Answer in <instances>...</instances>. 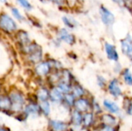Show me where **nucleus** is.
Masks as SVG:
<instances>
[{"label": "nucleus", "instance_id": "6ab92c4d", "mask_svg": "<svg viewBox=\"0 0 132 131\" xmlns=\"http://www.w3.org/2000/svg\"><path fill=\"white\" fill-rule=\"evenodd\" d=\"M83 115L81 113L73 110L71 113V123L74 127H78L82 125Z\"/></svg>", "mask_w": 132, "mask_h": 131}, {"label": "nucleus", "instance_id": "39448f33", "mask_svg": "<svg viewBox=\"0 0 132 131\" xmlns=\"http://www.w3.org/2000/svg\"><path fill=\"white\" fill-rule=\"evenodd\" d=\"M14 35L17 41V43L19 44L21 49L32 42V40L29 37L28 32L24 29H18Z\"/></svg>", "mask_w": 132, "mask_h": 131}, {"label": "nucleus", "instance_id": "f704fd0d", "mask_svg": "<svg viewBox=\"0 0 132 131\" xmlns=\"http://www.w3.org/2000/svg\"><path fill=\"white\" fill-rule=\"evenodd\" d=\"M0 131H9L8 129H6L5 127H1L0 126Z\"/></svg>", "mask_w": 132, "mask_h": 131}, {"label": "nucleus", "instance_id": "c85d7f7f", "mask_svg": "<svg viewBox=\"0 0 132 131\" xmlns=\"http://www.w3.org/2000/svg\"><path fill=\"white\" fill-rule=\"evenodd\" d=\"M106 83H107V82L104 76H97V84L101 88H103L106 85Z\"/></svg>", "mask_w": 132, "mask_h": 131}, {"label": "nucleus", "instance_id": "ddd939ff", "mask_svg": "<svg viewBox=\"0 0 132 131\" xmlns=\"http://www.w3.org/2000/svg\"><path fill=\"white\" fill-rule=\"evenodd\" d=\"M108 91L114 97H118L121 95L122 91L119 86V82L117 79L112 80L108 84Z\"/></svg>", "mask_w": 132, "mask_h": 131}, {"label": "nucleus", "instance_id": "6e6552de", "mask_svg": "<svg viewBox=\"0 0 132 131\" xmlns=\"http://www.w3.org/2000/svg\"><path fill=\"white\" fill-rule=\"evenodd\" d=\"M74 110L81 113H85L89 112L90 109V101L86 99V98H78L75 100L74 104H73Z\"/></svg>", "mask_w": 132, "mask_h": 131}, {"label": "nucleus", "instance_id": "0eeeda50", "mask_svg": "<svg viewBox=\"0 0 132 131\" xmlns=\"http://www.w3.org/2000/svg\"><path fill=\"white\" fill-rule=\"evenodd\" d=\"M100 14H101V20L104 25H106L107 26H111L114 24L115 20L114 15L107 8H105L104 6H101Z\"/></svg>", "mask_w": 132, "mask_h": 131}, {"label": "nucleus", "instance_id": "7ed1b4c3", "mask_svg": "<svg viewBox=\"0 0 132 131\" xmlns=\"http://www.w3.org/2000/svg\"><path fill=\"white\" fill-rule=\"evenodd\" d=\"M12 102L11 113H20L22 112L26 106L25 97L22 93L19 91H12L9 95Z\"/></svg>", "mask_w": 132, "mask_h": 131}, {"label": "nucleus", "instance_id": "f3484780", "mask_svg": "<svg viewBox=\"0 0 132 131\" xmlns=\"http://www.w3.org/2000/svg\"><path fill=\"white\" fill-rule=\"evenodd\" d=\"M103 105H104V108L111 113L118 114L121 112L119 106L116 103H114V101H111L110 100H104L103 102Z\"/></svg>", "mask_w": 132, "mask_h": 131}, {"label": "nucleus", "instance_id": "2f4dec72", "mask_svg": "<svg viewBox=\"0 0 132 131\" xmlns=\"http://www.w3.org/2000/svg\"><path fill=\"white\" fill-rule=\"evenodd\" d=\"M126 112L132 116V103L130 101L128 103H127V107H126Z\"/></svg>", "mask_w": 132, "mask_h": 131}, {"label": "nucleus", "instance_id": "f8f14e48", "mask_svg": "<svg viewBox=\"0 0 132 131\" xmlns=\"http://www.w3.org/2000/svg\"><path fill=\"white\" fill-rule=\"evenodd\" d=\"M64 94H63L56 86L50 90V100L54 103H60L63 101Z\"/></svg>", "mask_w": 132, "mask_h": 131}, {"label": "nucleus", "instance_id": "aec40b11", "mask_svg": "<svg viewBox=\"0 0 132 131\" xmlns=\"http://www.w3.org/2000/svg\"><path fill=\"white\" fill-rule=\"evenodd\" d=\"M62 21H63V24L67 29H73L74 28H76L78 25V22L72 17L64 15L62 17Z\"/></svg>", "mask_w": 132, "mask_h": 131}, {"label": "nucleus", "instance_id": "4be33fe9", "mask_svg": "<svg viewBox=\"0 0 132 131\" xmlns=\"http://www.w3.org/2000/svg\"><path fill=\"white\" fill-rule=\"evenodd\" d=\"M71 93L75 98H81L84 95V90L80 84L75 83L72 85Z\"/></svg>", "mask_w": 132, "mask_h": 131}, {"label": "nucleus", "instance_id": "7c9ffc66", "mask_svg": "<svg viewBox=\"0 0 132 131\" xmlns=\"http://www.w3.org/2000/svg\"><path fill=\"white\" fill-rule=\"evenodd\" d=\"M113 1L120 5H125L128 4L129 2H131L132 0H113Z\"/></svg>", "mask_w": 132, "mask_h": 131}, {"label": "nucleus", "instance_id": "c756f323", "mask_svg": "<svg viewBox=\"0 0 132 131\" xmlns=\"http://www.w3.org/2000/svg\"><path fill=\"white\" fill-rule=\"evenodd\" d=\"M28 20L30 22V23H31L32 25H34V26H36V27H37V28H41V27H42V25L40 24V22H39V21H37V20H34L32 18L28 17Z\"/></svg>", "mask_w": 132, "mask_h": 131}, {"label": "nucleus", "instance_id": "5701e85b", "mask_svg": "<svg viewBox=\"0 0 132 131\" xmlns=\"http://www.w3.org/2000/svg\"><path fill=\"white\" fill-rule=\"evenodd\" d=\"M94 122V115L92 113L87 112L85 113L83 115V121H82V125L84 127H89L93 124Z\"/></svg>", "mask_w": 132, "mask_h": 131}, {"label": "nucleus", "instance_id": "bb28decb", "mask_svg": "<svg viewBox=\"0 0 132 131\" xmlns=\"http://www.w3.org/2000/svg\"><path fill=\"white\" fill-rule=\"evenodd\" d=\"M75 100H76V98L73 97V95L71 93H67V94L64 95L63 102H64L69 107H73Z\"/></svg>", "mask_w": 132, "mask_h": 131}, {"label": "nucleus", "instance_id": "a878e982", "mask_svg": "<svg viewBox=\"0 0 132 131\" xmlns=\"http://www.w3.org/2000/svg\"><path fill=\"white\" fill-rule=\"evenodd\" d=\"M123 79L125 83L128 85V86H132V73L128 69H126L123 72Z\"/></svg>", "mask_w": 132, "mask_h": 131}, {"label": "nucleus", "instance_id": "f257e3e1", "mask_svg": "<svg viewBox=\"0 0 132 131\" xmlns=\"http://www.w3.org/2000/svg\"><path fill=\"white\" fill-rule=\"evenodd\" d=\"M19 29L17 22L12 16L6 12H0V31L2 32L12 35L15 34Z\"/></svg>", "mask_w": 132, "mask_h": 131}, {"label": "nucleus", "instance_id": "c9c22d12", "mask_svg": "<svg viewBox=\"0 0 132 131\" xmlns=\"http://www.w3.org/2000/svg\"><path fill=\"white\" fill-rule=\"evenodd\" d=\"M0 12H1V11H0Z\"/></svg>", "mask_w": 132, "mask_h": 131}, {"label": "nucleus", "instance_id": "412c9836", "mask_svg": "<svg viewBox=\"0 0 132 131\" xmlns=\"http://www.w3.org/2000/svg\"><path fill=\"white\" fill-rule=\"evenodd\" d=\"M101 122L103 123L104 126L112 127L115 125L117 120L114 117H113L111 114H104L101 116Z\"/></svg>", "mask_w": 132, "mask_h": 131}, {"label": "nucleus", "instance_id": "a211bd4d", "mask_svg": "<svg viewBox=\"0 0 132 131\" xmlns=\"http://www.w3.org/2000/svg\"><path fill=\"white\" fill-rule=\"evenodd\" d=\"M36 99L39 102L46 101L50 99V90L45 86H42L36 90Z\"/></svg>", "mask_w": 132, "mask_h": 131}, {"label": "nucleus", "instance_id": "393cba45", "mask_svg": "<svg viewBox=\"0 0 132 131\" xmlns=\"http://www.w3.org/2000/svg\"><path fill=\"white\" fill-rule=\"evenodd\" d=\"M39 108H40L42 113H43L45 116L50 115V104L49 103V100L39 102Z\"/></svg>", "mask_w": 132, "mask_h": 131}, {"label": "nucleus", "instance_id": "20e7f679", "mask_svg": "<svg viewBox=\"0 0 132 131\" xmlns=\"http://www.w3.org/2000/svg\"><path fill=\"white\" fill-rule=\"evenodd\" d=\"M56 39L60 42H63L68 45H73L76 42L74 35L70 33L67 28H60L57 31Z\"/></svg>", "mask_w": 132, "mask_h": 131}, {"label": "nucleus", "instance_id": "9b49d317", "mask_svg": "<svg viewBox=\"0 0 132 131\" xmlns=\"http://www.w3.org/2000/svg\"><path fill=\"white\" fill-rule=\"evenodd\" d=\"M104 48H105V52H106L108 58L110 60L117 62L119 59V56L116 49V47L109 42H106L104 45Z\"/></svg>", "mask_w": 132, "mask_h": 131}, {"label": "nucleus", "instance_id": "1a4fd4ad", "mask_svg": "<svg viewBox=\"0 0 132 131\" xmlns=\"http://www.w3.org/2000/svg\"><path fill=\"white\" fill-rule=\"evenodd\" d=\"M24 113L26 117H37L41 113L39 105L38 102H31L29 104L26 105L23 110Z\"/></svg>", "mask_w": 132, "mask_h": 131}, {"label": "nucleus", "instance_id": "dca6fc26", "mask_svg": "<svg viewBox=\"0 0 132 131\" xmlns=\"http://www.w3.org/2000/svg\"><path fill=\"white\" fill-rule=\"evenodd\" d=\"M9 8H10L11 15L16 22H23L26 21V16L21 12V11L19 8H17L16 6H13V5H9Z\"/></svg>", "mask_w": 132, "mask_h": 131}, {"label": "nucleus", "instance_id": "423d86ee", "mask_svg": "<svg viewBox=\"0 0 132 131\" xmlns=\"http://www.w3.org/2000/svg\"><path fill=\"white\" fill-rule=\"evenodd\" d=\"M51 65L49 61H41L35 66V72L39 76H46L50 75L52 70Z\"/></svg>", "mask_w": 132, "mask_h": 131}, {"label": "nucleus", "instance_id": "473e14b6", "mask_svg": "<svg viewBox=\"0 0 132 131\" xmlns=\"http://www.w3.org/2000/svg\"><path fill=\"white\" fill-rule=\"evenodd\" d=\"M99 131H114V129L112 127L109 126H104Z\"/></svg>", "mask_w": 132, "mask_h": 131}, {"label": "nucleus", "instance_id": "f03ea898", "mask_svg": "<svg viewBox=\"0 0 132 131\" xmlns=\"http://www.w3.org/2000/svg\"><path fill=\"white\" fill-rule=\"evenodd\" d=\"M21 50L26 56L27 59L30 63H32L36 65L43 59V53L42 47L36 42L32 41L30 44H29L27 46L24 47Z\"/></svg>", "mask_w": 132, "mask_h": 131}, {"label": "nucleus", "instance_id": "72a5a7b5", "mask_svg": "<svg viewBox=\"0 0 132 131\" xmlns=\"http://www.w3.org/2000/svg\"><path fill=\"white\" fill-rule=\"evenodd\" d=\"M0 3L5 5H9V2L8 0H0Z\"/></svg>", "mask_w": 132, "mask_h": 131}, {"label": "nucleus", "instance_id": "cd10ccee", "mask_svg": "<svg viewBox=\"0 0 132 131\" xmlns=\"http://www.w3.org/2000/svg\"><path fill=\"white\" fill-rule=\"evenodd\" d=\"M47 2L56 5L58 7H63L66 5V0H47Z\"/></svg>", "mask_w": 132, "mask_h": 131}, {"label": "nucleus", "instance_id": "2eb2a0df", "mask_svg": "<svg viewBox=\"0 0 132 131\" xmlns=\"http://www.w3.org/2000/svg\"><path fill=\"white\" fill-rule=\"evenodd\" d=\"M49 127L50 131H67L68 130V126L66 123L60 121V120H51L49 122Z\"/></svg>", "mask_w": 132, "mask_h": 131}, {"label": "nucleus", "instance_id": "b1692460", "mask_svg": "<svg viewBox=\"0 0 132 131\" xmlns=\"http://www.w3.org/2000/svg\"><path fill=\"white\" fill-rule=\"evenodd\" d=\"M15 2L26 12H29L33 9V6L29 0H15Z\"/></svg>", "mask_w": 132, "mask_h": 131}, {"label": "nucleus", "instance_id": "9d476101", "mask_svg": "<svg viewBox=\"0 0 132 131\" xmlns=\"http://www.w3.org/2000/svg\"><path fill=\"white\" fill-rule=\"evenodd\" d=\"M121 50L122 53L132 60V39L128 35L125 39L121 40Z\"/></svg>", "mask_w": 132, "mask_h": 131}, {"label": "nucleus", "instance_id": "4468645a", "mask_svg": "<svg viewBox=\"0 0 132 131\" xmlns=\"http://www.w3.org/2000/svg\"><path fill=\"white\" fill-rule=\"evenodd\" d=\"M12 102L9 95L0 94V111L11 112Z\"/></svg>", "mask_w": 132, "mask_h": 131}]
</instances>
